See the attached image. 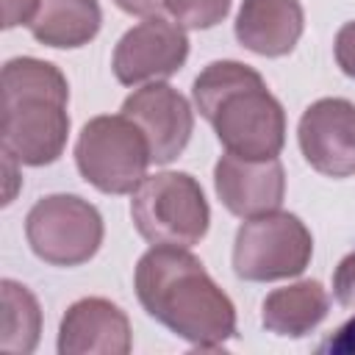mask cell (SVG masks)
Here are the masks:
<instances>
[{
    "mask_svg": "<svg viewBox=\"0 0 355 355\" xmlns=\"http://www.w3.org/2000/svg\"><path fill=\"white\" fill-rule=\"evenodd\" d=\"M133 286L147 316L191 347L219 349L236 336L230 297L186 247L153 244L136 263Z\"/></svg>",
    "mask_w": 355,
    "mask_h": 355,
    "instance_id": "6da1fadb",
    "label": "cell"
},
{
    "mask_svg": "<svg viewBox=\"0 0 355 355\" xmlns=\"http://www.w3.org/2000/svg\"><path fill=\"white\" fill-rule=\"evenodd\" d=\"M191 97L225 153L252 161L280 155L286 144V111L252 67L211 61L194 78Z\"/></svg>",
    "mask_w": 355,
    "mask_h": 355,
    "instance_id": "7a4b0ae2",
    "label": "cell"
},
{
    "mask_svg": "<svg viewBox=\"0 0 355 355\" xmlns=\"http://www.w3.org/2000/svg\"><path fill=\"white\" fill-rule=\"evenodd\" d=\"M3 89V155L19 166L55 164L69 136V83L64 72L42 58H11L0 75Z\"/></svg>",
    "mask_w": 355,
    "mask_h": 355,
    "instance_id": "3957f363",
    "label": "cell"
},
{
    "mask_svg": "<svg viewBox=\"0 0 355 355\" xmlns=\"http://www.w3.org/2000/svg\"><path fill=\"white\" fill-rule=\"evenodd\" d=\"M130 216L144 241L186 250L200 244L211 225L205 191L189 172L147 175L133 191Z\"/></svg>",
    "mask_w": 355,
    "mask_h": 355,
    "instance_id": "277c9868",
    "label": "cell"
},
{
    "mask_svg": "<svg viewBox=\"0 0 355 355\" xmlns=\"http://www.w3.org/2000/svg\"><path fill=\"white\" fill-rule=\"evenodd\" d=\"M75 164L89 186L103 194H133L147 178L150 144L125 114L89 119L75 141Z\"/></svg>",
    "mask_w": 355,
    "mask_h": 355,
    "instance_id": "5b68a950",
    "label": "cell"
},
{
    "mask_svg": "<svg viewBox=\"0 0 355 355\" xmlns=\"http://www.w3.org/2000/svg\"><path fill=\"white\" fill-rule=\"evenodd\" d=\"M313 236L297 214L269 211L244 219L233 241V272L250 283L297 277L308 269Z\"/></svg>",
    "mask_w": 355,
    "mask_h": 355,
    "instance_id": "8992f818",
    "label": "cell"
},
{
    "mask_svg": "<svg viewBox=\"0 0 355 355\" xmlns=\"http://www.w3.org/2000/svg\"><path fill=\"white\" fill-rule=\"evenodd\" d=\"M100 211L78 194H47L25 216V239L33 255L50 266H80L103 244Z\"/></svg>",
    "mask_w": 355,
    "mask_h": 355,
    "instance_id": "52a82bcc",
    "label": "cell"
},
{
    "mask_svg": "<svg viewBox=\"0 0 355 355\" xmlns=\"http://www.w3.org/2000/svg\"><path fill=\"white\" fill-rule=\"evenodd\" d=\"M189 58L186 28L161 14L144 17L114 47V78L122 86H144L175 75Z\"/></svg>",
    "mask_w": 355,
    "mask_h": 355,
    "instance_id": "ba28073f",
    "label": "cell"
},
{
    "mask_svg": "<svg viewBox=\"0 0 355 355\" xmlns=\"http://www.w3.org/2000/svg\"><path fill=\"white\" fill-rule=\"evenodd\" d=\"M302 158L327 178L355 175V103L322 97L311 103L297 125Z\"/></svg>",
    "mask_w": 355,
    "mask_h": 355,
    "instance_id": "9c48e42d",
    "label": "cell"
},
{
    "mask_svg": "<svg viewBox=\"0 0 355 355\" xmlns=\"http://www.w3.org/2000/svg\"><path fill=\"white\" fill-rule=\"evenodd\" d=\"M122 114L144 133L153 164L175 161L194 130V111L189 100L164 80L133 89L122 103Z\"/></svg>",
    "mask_w": 355,
    "mask_h": 355,
    "instance_id": "30bf717a",
    "label": "cell"
},
{
    "mask_svg": "<svg viewBox=\"0 0 355 355\" xmlns=\"http://www.w3.org/2000/svg\"><path fill=\"white\" fill-rule=\"evenodd\" d=\"M214 189L233 216L252 219L283 205L286 169L277 158L252 161L225 153L214 166Z\"/></svg>",
    "mask_w": 355,
    "mask_h": 355,
    "instance_id": "8fae6325",
    "label": "cell"
},
{
    "mask_svg": "<svg viewBox=\"0 0 355 355\" xmlns=\"http://www.w3.org/2000/svg\"><path fill=\"white\" fill-rule=\"evenodd\" d=\"M133 347L128 313L105 297H83L58 324L61 355H128Z\"/></svg>",
    "mask_w": 355,
    "mask_h": 355,
    "instance_id": "7c38bea8",
    "label": "cell"
},
{
    "mask_svg": "<svg viewBox=\"0 0 355 355\" xmlns=\"http://www.w3.org/2000/svg\"><path fill=\"white\" fill-rule=\"evenodd\" d=\"M305 28L300 0H244L236 14V39L255 55H288Z\"/></svg>",
    "mask_w": 355,
    "mask_h": 355,
    "instance_id": "4fadbf2b",
    "label": "cell"
},
{
    "mask_svg": "<svg viewBox=\"0 0 355 355\" xmlns=\"http://www.w3.org/2000/svg\"><path fill=\"white\" fill-rule=\"evenodd\" d=\"M330 297L319 280H300L286 288H275L261 302V324L283 338H302L324 322Z\"/></svg>",
    "mask_w": 355,
    "mask_h": 355,
    "instance_id": "5bb4252c",
    "label": "cell"
},
{
    "mask_svg": "<svg viewBox=\"0 0 355 355\" xmlns=\"http://www.w3.org/2000/svg\"><path fill=\"white\" fill-rule=\"evenodd\" d=\"M100 25L103 11L97 0H42L28 28L39 44L75 50L89 44L100 33Z\"/></svg>",
    "mask_w": 355,
    "mask_h": 355,
    "instance_id": "9a60e30c",
    "label": "cell"
},
{
    "mask_svg": "<svg viewBox=\"0 0 355 355\" xmlns=\"http://www.w3.org/2000/svg\"><path fill=\"white\" fill-rule=\"evenodd\" d=\"M0 349L28 355L39 344L42 311L36 297L17 280L0 283Z\"/></svg>",
    "mask_w": 355,
    "mask_h": 355,
    "instance_id": "2e32d148",
    "label": "cell"
},
{
    "mask_svg": "<svg viewBox=\"0 0 355 355\" xmlns=\"http://www.w3.org/2000/svg\"><path fill=\"white\" fill-rule=\"evenodd\" d=\"M164 8L178 25L191 31H208L227 17L230 0H164Z\"/></svg>",
    "mask_w": 355,
    "mask_h": 355,
    "instance_id": "e0dca14e",
    "label": "cell"
},
{
    "mask_svg": "<svg viewBox=\"0 0 355 355\" xmlns=\"http://www.w3.org/2000/svg\"><path fill=\"white\" fill-rule=\"evenodd\" d=\"M333 294L344 308H355V250L338 261L333 272Z\"/></svg>",
    "mask_w": 355,
    "mask_h": 355,
    "instance_id": "ac0fdd59",
    "label": "cell"
},
{
    "mask_svg": "<svg viewBox=\"0 0 355 355\" xmlns=\"http://www.w3.org/2000/svg\"><path fill=\"white\" fill-rule=\"evenodd\" d=\"M333 53H336V64L341 67V72L347 78H355V19L344 22L336 33L333 42Z\"/></svg>",
    "mask_w": 355,
    "mask_h": 355,
    "instance_id": "d6986e66",
    "label": "cell"
},
{
    "mask_svg": "<svg viewBox=\"0 0 355 355\" xmlns=\"http://www.w3.org/2000/svg\"><path fill=\"white\" fill-rule=\"evenodd\" d=\"M319 352H327V355H355V316L347 319L338 330H333L319 344Z\"/></svg>",
    "mask_w": 355,
    "mask_h": 355,
    "instance_id": "ffe728a7",
    "label": "cell"
},
{
    "mask_svg": "<svg viewBox=\"0 0 355 355\" xmlns=\"http://www.w3.org/2000/svg\"><path fill=\"white\" fill-rule=\"evenodd\" d=\"M42 0H3V28L11 31L17 25H31Z\"/></svg>",
    "mask_w": 355,
    "mask_h": 355,
    "instance_id": "44dd1931",
    "label": "cell"
},
{
    "mask_svg": "<svg viewBox=\"0 0 355 355\" xmlns=\"http://www.w3.org/2000/svg\"><path fill=\"white\" fill-rule=\"evenodd\" d=\"M114 3L125 14H133V17H153L164 6V0H114Z\"/></svg>",
    "mask_w": 355,
    "mask_h": 355,
    "instance_id": "7402d4cb",
    "label": "cell"
}]
</instances>
